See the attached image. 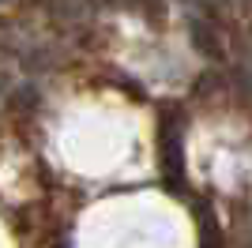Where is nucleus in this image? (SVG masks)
I'll return each instance as SVG.
<instances>
[{
	"label": "nucleus",
	"mask_w": 252,
	"mask_h": 248,
	"mask_svg": "<svg viewBox=\"0 0 252 248\" xmlns=\"http://www.w3.org/2000/svg\"><path fill=\"white\" fill-rule=\"evenodd\" d=\"M203 248H219V229H215V218H211V211L203 207Z\"/></svg>",
	"instance_id": "nucleus-3"
},
{
	"label": "nucleus",
	"mask_w": 252,
	"mask_h": 248,
	"mask_svg": "<svg viewBox=\"0 0 252 248\" xmlns=\"http://www.w3.org/2000/svg\"><path fill=\"white\" fill-rule=\"evenodd\" d=\"M192 45H200L207 57H222L219 41H215V31H211L207 23H192Z\"/></svg>",
	"instance_id": "nucleus-2"
},
{
	"label": "nucleus",
	"mask_w": 252,
	"mask_h": 248,
	"mask_svg": "<svg viewBox=\"0 0 252 248\" xmlns=\"http://www.w3.org/2000/svg\"><path fill=\"white\" fill-rule=\"evenodd\" d=\"M158 143H162V169H166V177L169 181H181L185 177V124H181L177 109L169 117H162Z\"/></svg>",
	"instance_id": "nucleus-1"
}]
</instances>
